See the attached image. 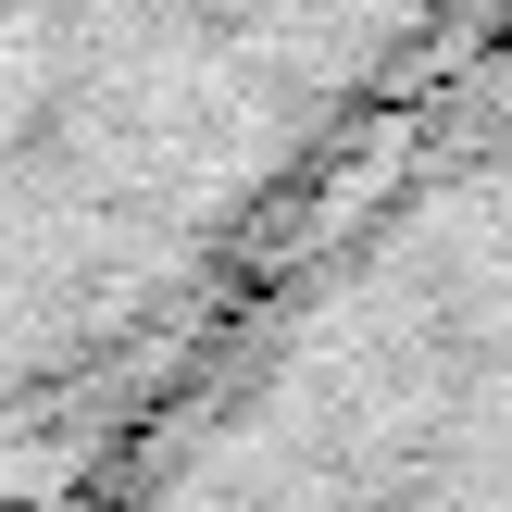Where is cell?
Wrapping results in <instances>:
<instances>
[{
    "instance_id": "obj_1",
    "label": "cell",
    "mask_w": 512,
    "mask_h": 512,
    "mask_svg": "<svg viewBox=\"0 0 512 512\" xmlns=\"http://www.w3.org/2000/svg\"><path fill=\"white\" fill-rule=\"evenodd\" d=\"M488 0H0V425L250 275Z\"/></svg>"
},
{
    "instance_id": "obj_2",
    "label": "cell",
    "mask_w": 512,
    "mask_h": 512,
    "mask_svg": "<svg viewBox=\"0 0 512 512\" xmlns=\"http://www.w3.org/2000/svg\"><path fill=\"white\" fill-rule=\"evenodd\" d=\"M488 13H500V25H512V0H488Z\"/></svg>"
}]
</instances>
